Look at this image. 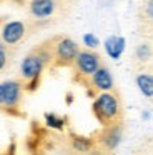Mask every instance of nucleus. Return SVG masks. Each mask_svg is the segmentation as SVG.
I'll list each match as a JSON object with an SVG mask.
<instances>
[{"label":"nucleus","instance_id":"1","mask_svg":"<svg viewBox=\"0 0 153 155\" xmlns=\"http://www.w3.org/2000/svg\"><path fill=\"white\" fill-rule=\"evenodd\" d=\"M50 44H52V40L38 45L32 52H28L25 55V58L22 60L20 77H22V80H25V84L33 80H40L42 72L53 62V45Z\"/></svg>","mask_w":153,"mask_h":155},{"label":"nucleus","instance_id":"2","mask_svg":"<svg viewBox=\"0 0 153 155\" xmlns=\"http://www.w3.org/2000/svg\"><path fill=\"white\" fill-rule=\"evenodd\" d=\"M92 110L95 118L103 125V128L122 125V102L116 92L112 90L96 95Z\"/></svg>","mask_w":153,"mask_h":155},{"label":"nucleus","instance_id":"3","mask_svg":"<svg viewBox=\"0 0 153 155\" xmlns=\"http://www.w3.org/2000/svg\"><path fill=\"white\" fill-rule=\"evenodd\" d=\"M80 47L75 40L68 37L55 38L53 42V65L55 67H70L73 65Z\"/></svg>","mask_w":153,"mask_h":155},{"label":"nucleus","instance_id":"4","mask_svg":"<svg viewBox=\"0 0 153 155\" xmlns=\"http://www.w3.org/2000/svg\"><path fill=\"white\" fill-rule=\"evenodd\" d=\"M100 67H102V57L93 50H80L73 62L75 75L85 80H88Z\"/></svg>","mask_w":153,"mask_h":155},{"label":"nucleus","instance_id":"5","mask_svg":"<svg viewBox=\"0 0 153 155\" xmlns=\"http://www.w3.org/2000/svg\"><path fill=\"white\" fill-rule=\"evenodd\" d=\"M2 87V107L7 110H17L22 102L23 85L20 80H7L0 84Z\"/></svg>","mask_w":153,"mask_h":155},{"label":"nucleus","instance_id":"6","mask_svg":"<svg viewBox=\"0 0 153 155\" xmlns=\"http://www.w3.org/2000/svg\"><path fill=\"white\" fill-rule=\"evenodd\" d=\"M90 90L96 92V94H103V92H112L113 90V77H112V72L102 65L92 77L86 80Z\"/></svg>","mask_w":153,"mask_h":155},{"label":"nucleus","instance_id":"7","mask_svg":"<svg viewBox=\"0 0 153 155\" xmlns=\"http://www.w3.org/2000/svg\"><path fill=\"white\" fill-rule=\"evenodd\" d=\"M23 35H25V25H23L22 22H17V20L8 22V24L2 28V40H3V44H7V45L18 44L23 38Z\"/></svg>","mask_w":153,"mask_h":155},{"label":"nucleus","instance_id":"8","mask_svg":"<svg viewBox=\"0 0 153 155\" xmlns=\"http://www.w3.org/2000/svg\"><path fill=\"white\" fill-rule=\"evenodd\" d=\"M122 140V125H115V127H106L102 130L100 134V138L98 142L102 143V147L105 150L112 152L116 148V145L120 143Z\"/></svg>","mask_w":153,"mask_h":155},{"label":"nucleus","instance_id":"9","mask_svg":"<svg viewBox=\"0 0 153 155\" xmlns=\"http://www.w3.org/2000/svg\"><path fill=\"white\" fill-rule=\"evenodd\" d=\"M57 10V0H32L30 12L37 18H47Z\"/></svg>","mask_w":153,"mask_h":155},{"label":"nucleus","instance_id":"10","mask_svg":"<svg viewBox=\"0 0 153 155\" xmlns=\"http://www.w3.org/2000/svg\"><path fill=\"white\" fill-rule=\"evenodd\" d=\"M105 48H106V54L116 60V58H120L122 52L125 50V38L123 37H110L105 44Z\"/></svg>","mask_w":153,"mask_h":155},{"label":"nucleus","instance_id":"11","mask_svg":"<svg viewBox=\"0 0 153 155\" xmlns=\"http://www.w3.org/2000/svg\"><path fill=\"white\" fill-rule=\"evenodd\" d=\"M136 85L145 97L153 98V74H138L136 75Z\"/></svg>","mask_w":153,"mask_h":155},{"label":"nucleus","instance_id":"12","mask_svg":"<svg viewBox=\"0 0 153 155\" xmlns=\"http://www.w3.org/2000/svg\"><path fill=\"white\" fill-rule=\"evenodd\" d=\"M93 147V142L90 138H85V137H75L73 138V148L76 152H90Z\"/></svg>","mask_w":153,"mask_h":155},{"label":"nucleus","instance_id":"13","mask_svg":"<svg viewBox=\"0 0 153 155\" xmlns=\"http://www.w3.org/2000/svg\"><path fill=\"white\" fill-rule=\"evenodd\" d=\"M45 122H47L48 127H53V128H62L63 127V118H60L58 115H55V114H47Z\"/></svg>","mask_w":153,"mask_h":155},{"label":"nucleus","instance_id":"14","mask_svg":"<svg viewBox=\"0 0 153 155\" xmlns=\"http://www.w3.org/2000/svg\"><path fill=\"white\" fill-rule=\"evenodd\" d=\"M8 60H10V55H8V50L3 44H0V72L5 70L7 65H8Z\"/></svg>","mask_w":153,"mask_h":155},{"label":"nucleus","instance_id":"15","mask_svg":"<svg viewBox=\"0 0 153 155\" xmlns=\"http://www.w3.org/2000/svg\"><path fill=\"white\" fill-rule=\"evenodd\" d=\"M83 44H85L88 48H96L98 47V38H96L93 34H86L85 37H83Z\"/></svg>","mask_w":153,"mask_h":155},{"label":"nucleus","instance_id":"16","mask_svg":"<svg viewBox=\"0 0 153 155\" xmlns=\"http://www.w3.org/2000/svg\"><path fill=\"white\" fill-rule=\"evenodd\" d=\"M145 12H146V15H148V18H153V0H146Z\"/></svg>","mask_w":153,"mask_h":155},{"label":"nucleus","instance_id":"17","mask_svg":"<svg viewBox=\"0 0 153 155\" xmlns=\"http://www.w3.org/2000/svg\"><path fill=\"white\" fill-rule=\"evenodd\" d=\"M0 107H2V87H0Z\"/></svg>","mask_w":153,"mask_h":155},{"label":"nucleus","instance_id":"18","mask_svg":"<svg viewBox=\"0 0 153 155\" xmlns=\"http://www.w3.org/2000/svg\"><path fill=\"white\" fill-rule=\"evenodd\" d=\"M0 2H2V0H0Z\"/></svg>","mask_w":153,"mask_h":155}]
</instances>
